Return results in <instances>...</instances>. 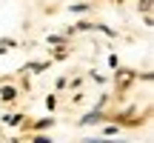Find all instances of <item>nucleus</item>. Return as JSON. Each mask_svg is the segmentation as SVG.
I'll use <instances>...</instances> for the list:
<instances>
[{"label":"nucleus","instance_id":"nucleus-1","mask_svg":"<svg viewBox=\"0 0 154 143\" xmlns=\"http://www.w3.org/2000/svg\"><path fill=\"white\" fill-rule=\"evenodd\" d=\"M134 77H137V75H134V72H126V69H117V80H120V89H126L128 83L134 80Z\"/></svg>","mask_w":154,"mask_h":143},{"label":"nucleus","instance_id":"nucleus-2","mask_svg":"<svg viewBox=\"0 0 154 143\" xmlns=\"http://www.w3.org/2000/svg\"><path fill=\"white\" fill-rule=\"evenodd\" d=\"M100 120H103V112H88V115L80 120V126H88V123H100Z\"/></svg>","mask_w":154,"mask_h":143},{"label":"nucleus","instance_id":"nucleus-3","mask_svg":"<svg viewBox=\"0 0 154 143\" xmlns=\"http://www.w3.org/2000/svg\"><path fill=\"white\" fill-rule=\"evenodd\" d=\"M14 89H11V86H6V89H0V97H3V100H14Z\"/></svg>","mask_w":154,"mask_h":143},{"label":"nucleus","instance_id":"nucleus-4","mask_svg":"<svg viewBox=\"0 0 154 143\" xmlns=\"http://www.w3.org/2000/svg\"><path fill=\"white\" fill-rule=\"evenodd\" d=\"M140 9H143L146 14H151V0H140Z\"/></svg>","mask_w":154,"mask_h":143},{"label":"nucleus","instance_id":"nucleus-5","mask_svg":"<svg viewBox=\"0 0 154 143\" xmlns=\"http://www.w3.org/2000/svg\"><path fill=\"white\" fill-rule=\"evenodd\" d=\"M34 143H51V138H43V135H37V138H34Z\"/></svg>","mask_w":154,"mask_h":143}]
</instances>
